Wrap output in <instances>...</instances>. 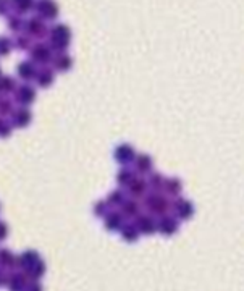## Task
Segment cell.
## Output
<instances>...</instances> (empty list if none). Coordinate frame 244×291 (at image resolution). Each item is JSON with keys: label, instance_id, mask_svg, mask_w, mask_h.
<instances>
[{"label": "cell", "instance_id": "cell-1", "mask_svg": "<svg viewBox=\"0 0 244 291\" xmlns=\"http://www.w3.org/2000/svg\"><path fill=\"white\" fill-rule=\"evenodd\" d=\"M70 36H71V32H70L68 26L57 25V26H55V28L50 31L52 46L57 49V50H63V49L70 44Z\"/></svg>", "mask_w": 244, "mask_h": 291}, {"label": "cell", "instance_id": "cell-2", "mask_svg": "<svg viewBox=\"0 0 244 291\" xmlns=\"http://www.w3.org/2000/svg\"><path fill=\"white\" fill-rule=\"evenodd\" d=\"M36 10H37V13L46 20H53L59 15V7L53 0H41V2L36 5Z\"/></svg>", "mask_w": 244, "mask_h": 291}, {"label": "cell", "instance_id": "cell-3", "mask_svg": "<svg viewBox=\"0 0 244 291\" xmlns=\"http://www.w3.org/2000/svg\"><path fill=\"white\" fill-rule=\"evenodd\" d=\"M28 282L23 274H12L8 277V288L10 291H26Z\"/></svg>", "mask_w": 244, "mask_h": 291}, {"label": "cell", "instance_id": "cell-4", "mask_svg": "<svg viewBox=\"0 0 244 291\" xmlns=\"http://www.w3.org/2000/svg\"><path fill=\"white\" fill-rule=\"evenodd\" d=\"M26 31L31 36L41 38V36L46 34V25H44V21H41L39 18H32L26 23Z\"/></svg>", "mask_w": 244, "mask_h": 291}, {"label": "cell", "instance_id": "cell-5", "mask_svg": "<svg viewBox=\"0 0 244 291\" xmlns=\"http://www.w3.org/2000/svg\"><path fill=\"white\" fill-rule=\"evenodd\" d=\"M151 212H154V214H165L168 209V204H167V201H165L162 196H152L149 199V203H147Z\"/></svg>", "mask_w": 244, "mask_h": 291}, {"label": "cell", "instance_id": "cell-6", "mask_svg": "<svg viewBox=\"0 0 244 291\" xmlns=\"http://www.w3.org/2000/svg\"><path fill=\"white\" fill-rule=\"evenodd\" d=\"M16 262L21 265V268L28 270V268H31L36 262H39V256H37V252H34V251H26L25 254H21V256L18 257Z\"/></svg>", "mask_w": 244, "mask_h": 291}, {"label": "cell", "instance_id": "cell-7", "mask_svg": "<svg viewBox=\"0 0 244 291\" xmlns=\"http://www.w3.org/2000/svg\"><path fill=\"white\" fill-rule=\"evenodd\" d=\"M31 55H32V59H34L36 62L46 63L50 59V50L46 46H42V44H37V46L32 47Z\"/></svg>", "mask_w": 244, "mask_h": 291}, {"label": "cell", "instance_id": "cell-8", "mask_svg": "<svg viewBox=\"0 0 244 291\" xmlns=\"http://www.w3.org/2000/svg\"><path fill=\"white\" fill-rule=\"evenodd\" d=\"M165 234H172V233H175L176 231V228H178V223H176L173 219H170V217H163L160 222H159V225H157Z\"/></svg>", "mask_w": 244, "mask_h": 291}, {"label": "cell", "instance_id": "cell-9", "mask_svg": "<svg viewBox=\"0 0 244 291\" xmlns=\"http://www.w3.org/2000/svg\"><path fill=\"white\" fill-rule=\"evenodd\" d=\"M34 89H32V87H29V86H23V87H20V91H18V100H20V102L21 104H29L31 102V100L32 99H34Z\"/></svg>", "mask_w": 244, "mask_h": 291}, {"label": "cell", "instance_id": "cell-10", "mask_svg": "<svg viewBox=\"0 0 244 291\" xmlns=\"http://www.w3.org/2000/svg\"><path fill=\"white\" fill-rule=\"evenodd\" d=\"M34 73H36L34 65L29 63V62H23L18 66V75L23 78V80H29V78L34 76Z\"/></svg>", "mask_w": 244, "mask_h": 291}, {"label": "cell", "instance_id": "cell-11", "mask_svg": "<svg viewBox=\"0 0 244 291\" xmlns=\"http://www.w3.org/2000/svg\"><path fill=\"white\" fill-rule=\"evenodd\" d=\"M120 225H121V215L118 212H112V214H108L105 217V227L108 230H117L120 228Z\"/></svg>", "mask_w": 244, "mask_h": 291}, {"label": "cell", "instance_id": "cell-12", "mask_svg": "<svg viewBox=\"0 0 244 291\" xmlns=\"http://www.w3.org/2000/svg\"><path fill=\"white\" fill-rule=\"evenodd\" d=\"M16 264V257L10 252L8 249H0V265L4 267H12Z\"/></svg>", "mask_w": 244, "mask_h": 291}, {"label": "cell", "instance_id": "cell-13", "mask_svg": "<svg viewBox=\"0 0 244 291\" xmlns=\"http://www.w3.org/2000/svg\"><path fill=\"white\" fill-rule=\"evenodd\" d=\"M138 227H139V230L144 231V233H151V231H154V228H155V222H154V219H151V217H139Z\"/></svg>", "mask_w": 244, "mask_h": 291}, {"label": "cell", "instance_id": "cell-14", "mask_svg": "<svg viewBox=\"0 0 244 291\" xmlns=\"http://www.w3.org/2000/svg\"><path fill=\"white\" fill-rule=\"evenodd\" d=\"M175 209L176 212H178V215L180 217H190L193 214V209H191V204L190 203H186V201H178V203L175 204Z\"/></svg>", "mask_w": 244, "mask_h": 291}, {"label": "cell", "instance_id": "cell-15", "mask_svg": "<svg viewBox=\"0 0 244 291\" xmlns=\"http://www.w3.org/2000/svg\"><path fill=\"white\" fill-rule=\"evenodd\" d=\"M29 120H31V114L28 110H18L16 114H15V125L16 126H25V125H28L29 123Z\"/></svg>", "mask_w": 244, "mask_h": 291}, {"label": "cell", "instance_id": "cell-16", "mask_svg": "<svg viewBox=\"0 0 244 291\" xmlns=\"http://www.w3.org/2000/svg\"><path fill=\"white\" fill-rule=\"evenodd\" d=\"M44 270H46V265H44L41 261L39 262H36L34 265H32L31 268H28V275L31 277V278H34V280H37V278H41L42 275H44Z\"/></svg>", "mask_w": 244, "mask_h": 291}, {"label": "cell", "instance_id": "cell-17", "mask_svg": "<svg viewBox=\"0 0 244 291\" xmlns=\"http://www.w3.org/2000/svg\"><path fill=\"white\" fill-rule=\"evenodd\" d=\"M121 237H123L126 241H135L138 238V228L133 225H126L121 230Z\"/></svg>", "mask_w": 244, "mask_h": 291}, {"label": "cell", "instance_id": "cell-18", "mask_svg": "<svg viewBox=\"0 0 244 291\" xmlns=\"http://www.w3.org/2000/svg\"><path fill=\"white\" fill-rule=\"evenodd\" d=\"M13 5L16 7L20 13H25L28 10H31L34 4H32V0H13Z\"/></svg>", "mask_w": 244, "mask_h": 291}, {"label": "cell", "instance_id": "cell-19", "mask_svg": "<svg viewBox=\"0 0 244 291\" xmlns=\"http://www.w3.org/2000/svg\"><path fill=\"white\" fill-rule=\"evenodd\" d=\"M138 210H139V206H138V203H125V206H123V212L128 215V217H131V215H136L138 214Z\"/></svg>", "mask_w": 244, "mask_h": 291}, {"label": "cell", "instance_id": "cell-20", "mask_svg": "<svg viewBox=\"0 0 244 291\" xmlns=\"http://www.w3.org/2000/svg\"><path fill=\"white\" fill-rule=\"evenodd\" d=\"M70 57H66V55H60V57H57V60H55V65H57V68L59 70H66V68H70Z\"/></svg>", "mask_w": 244, "mask_h": 291}, {"label": "cell", "instance_id": "cell-21", "mask_svg": "<svg viewBox=\"0 0 244 291\" xmlns=\"http://www.w3.org/2000/svg\"><path fill=\"white\" fill-rule=\"evenodd\" d=\"M144 186H146V183L141 181V180H135L131 185V193L135 196H142L144 193Z\"/></svg>", "mask_w": 244, "mask_h": 291}, {"label": "cell", "instance_id": "cell-22", "mask_svg": "<svg viewBox=\"0 0 244 291\" xmlns=\"http://www.w3.org/2000/svg\"><path fill=\"white\" fill-rule=\"evenodd\" d=\"M50 83H52V73L49 70H44L39 75V84L41 86H49Z\"/></svg>", "mask_w": 244, "mask_h": 291}, {"label": "cell", "instance_id": "cell-23", "mask_svg": "<svg viewBox=\"0 0 244 291\" xmlns=\"http://www.w3.org/2000/svg\"><path fill=\"white\" fill-rule=\"evenodd\" d=\"M12 87H13V81H12V78L5 76L4 80L0 81V91H2V93H10V91H12Z\"/></svg>", "mask_w": 244, "mask_h": 291}, {"label": "cell", "instance_id": "cell-24", "mask_svg": "<svg viewBox=\"0 0 244 291\" xmlns=\"http://www.w3.org/2000/svg\"><path fill=\"white\" fill-rule=\"evenodd\" d=\"M12 49V42L7 38H0V55H7Z\"/></svg>", "mask_w": 244, "mask_h": 291}, {"label": "cell", "instance_id": "cell-25", "mask_svg": "<svg viewBox=\"0 0 244 291\" xmlns=\"http://www.w3.org/2000/svg\"><path fill=\"white\" fill-rule=\"evenodd\" d=\"M8 26H10V29H12V31H20L21 26H23V23H21V20L18 16H12L8 20Z\"/></svg>", "mask_w": 244, "mask_h": 291}, {"label": "cell", "instance_id": "cell-26", "mask_svg": "<svg viewBox=\"0 0 244 291\" xmlns=\"http://www.w3.org/2000/svg\"><path fill=\"white\" fill-rule=\"evenodd\" d=\"M8 8H10V0H0V15L8 13Z\"/></svg>", "mask_w": 244, "mask_h": 291}, {"label": "cell", "instance_id": "cell-27", "mask_svg": "<svg viewBox=\"0 0 244 291\" xmlns=\"http://www.w3.org/2000/svg\"><path fill=\"white\" fill-rule=\"evenodd\" d=\"M149 167H151V160L147 157H141V163H139V170L144 172V170H149Z\"/></svg>", "mask_w": 244, "mask_h": 291}, {"label": "cell", "instance_id": "cell-28", "mask_svg": "<svg viewBox=\"0 0 244 291\" xmlns=\"http://www.w3.org/2000/svg\"><path fill=\"white\" fill-rule=\"evenodd\" d=\"M10 134V128H8V125L5 121H2L0 120V136H8Z\"/></svg>", "mask_w": 244, "mask_h": 291}, {"label": "cell", "instance_id": "cell-29", "mask_svg": "<svg viewBox=\"0 0 244 291\" xmlns=\"http://www.w3.org/2000/svg\"><path fill=\"white\" fill-rule=\"evenodd\" d=\"M26 291H42V288L37 282H32V283H28Z\"/></svg>", "mask_w": 244, "mask_h": 291}, {"label": "cell", "instance_id": "cell-30", "mask_svg": "<svg viewBox=\"0 0 244 291\" xmlns=\"http://www.w3.org/2000/svg\"><path fill=\"white\" fill-rule=\"evenodd\" d=\"M162 181H163V178H162L160 175H154V176H152V185H154V186H162V185H163Z\"/></svg>", "mask_w": 244, "mask_h": 291}, {"label": "cell", "instance_id": "cell-31", "mask_svg": "<svg viewBox=\"0 0 244 291\" xmlns=\"http://www.w3.org/2000/svg\"><path fill=\"white\" fill-rule=\"evenodd\" d=\"M7 238V225L4 222H0V240H5Z\"/></svg>", "mask_w": 244, "mask_h": 291}, {"label": "cell", "instance_id": "cell-32", "mask_svg": "<svg viewBox=\"0 0 244 291\" xmlns=\"http://www.w3.org/2000/svg\"><path fill=\"white\" fill-rule=\"evenodd\" d=\"M10 110V102H0V112H8Z\"/></svg>", "mask_w": 244, "mask_h": 291}, {"label": "cell", "instance_id": "cell-33", "mask_svg": "<svg viewBox=\"0 0 244 291\" xmlns=\"http://www.w3.org/2000/svg\"><path fill=\"white\" fill-rule=\"evenodd\" d=\"M5 283V275H4V272L0 270V286H2Z\"/></svg>", "mask_w": 244, "mask_h": 291}]
</instances>
